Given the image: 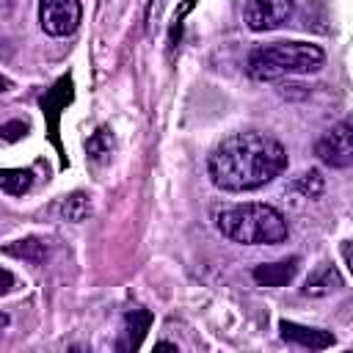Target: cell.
<instances>
[{"instance_id": "obj_1", "label": "cell", "mask_w": 353, "mask_h": 353, "mask_svg": "<svg viewBox=\"0 0 353 353\" xmlns=\"http://www.w3.org/2000/svg\"><path fill=\"white\" fill-rule=\"evenodd\" d=\"M287 168V149L268 132L243 130L226 135L207 157V174L226 193H245L273 182Z\"/></svg>"}, {"instance_id": "obj_2", "label": "cell", "mask_w": 353, "mask_h": 353, "mask_svg": "<svg viewBox=\"0 0 353 353\" xmlns=\"http://www.w3.org/2000/svg\"><path fill=\"white\" fill-rule=\"evenodd\" d=\"M212 221L226 240L243 245H279L290 234L287 218L262 201L221 204L212 210Z\"/></svg>"}, {"instance_id": "obj_3", "label": "cell", "mask_w": 353, "mask_h": 353, "mask_svg": "<svg viewBox=\"0 0 353 353\" xmlns=\"http://www.w3.org/2000/svg\"><path fill=\"white\" fill-rule=\"evenodd\" d=\"M325 63V52L309 41H273L251 50L245 72L254 80H281L290 74H312Z\"/></svg>"}, {"instance_id": "obj_4", "label": "cell", "mask_w": 353, "mask_h": 353, "mask_svg": "<svg viewBox=\"0 0 353 353\" xmlns=\"http://www.w3.org/2000/svg\"><path fill=\"white\" fill-rule=\"evenodd\" d=\"M314 154L320 163L331 165V168H350L353 165V127L350 121H339L334 124L325 135H320L314 141Z\"/></svg>"}, {"instance_id": "obj_5", "label": "cell", "mask_w": 353, "mask_h": 353, "mask_svg": "<svg viewBox=\"0 0 353 353\" xmlns=\"http://www.w3.org/2000/svg\"><path fill=\"white\" fill-rule=\"evenodd\" d=\"M83 19L80 0H39V25L47 36H69Z\"/></svg>"}, {"instance_id": "obj_6", "label": "cell", "mask_w": 353, "mask_h": 353, "mask_svg": "<svg viewBox=\"0 0 353 353\" xmlns=\"http://www.w3.org/2000/svg\"><path fill=\"white\" fill-rule=\"evenodd\" d=\"M295 14L292 0H248L245 3V25L254 33H265V30H276L281 25H287Z\"/></svg>"}, {"instance_id": "obj_7", "label": "cell", "mask_w": 353, "mask_h": 353, "mask_svg": "<svg viewBox=\"0 0 353 353\" xmlns=\"http://www.w3.org/2000/svg\"><path fill=\"white\" fill-rule=\"evenodd\" d=\"M298 268H301V259L290 256V259H279V262H262L251 270V276L259 287H287L295 279Z\"/></svg>"}, {"instance_id": "obj_8", "label": "cell", "mask_w": 353, "mask_h": 353, "mask_svg": "<svg viewBox=\"0 0 353 353\" xmlns=\"http://www.w3.org/2000/svg\"><path fill=\"white\" fill-rule=\"evenodd\" d=\"M279 331H281V339L303 345V347H312V350H325V347L334 345V334L331 331L309 328V325H301V323H292V320H281Z\"/></svg>"}, {"instance_id": "obj_9", "label": "cell", "mask_w": 353, "mask_h": 353, "mask_svg": "<svg viewBox=\"0 0 353 353\" xmlns=\"http://www.w3.org/2000/svg\"><path fill=\"white\" fill-rule=\"evenodd\" d=\"M342 287V276H339V270L334 268V265H320V268H314L312 273H309V279L303 281V295H312V298H323V295H328V292H336Z\"/></svg>"}, {"instance_id": "obj_10", "label": "cell", "mask_w": 353, "mask_h": 353, "mask_svg": "<svg viewBox=\"0 0 353 353\" xmlns=\"http://www.w3.org/2000/svg\"><path fill=\"white\" fill-rule=\"evenodd\" d=\"M149 325H152V312L149 309H130L127 317H124V334H121L119 347L121 350H135Z\"/></svg>"}, {"instance_id": "obj_11", "label": "cell", "mask_w": 353, "mask_h": 353, "mask_svg": "<svg viewBox=\"0 0 353 353\" xmlns=\"http://www.w3.org/2000/svg\"><path fill=\"white\" fill-rule=\"evenodd\" d=\"M52 97H55V105H52V99L50 97H41V108H44V113H50L52 119H50V135H52V141L58 143V108H63L69 99H72V80L69 77H61L52 88Z\"/></svg>"}, {"instance_id": "obj_12", "label": "cell", "mask_w": 353, "mask_h": 353, "mask_svg": "<svg viewBox=\"0 0 353 353\" xmlns=\"http://www.w3.org/2000/svg\"><path fill=\"white\" fill-rule=\"evenodd\" d=\"M58 212H61L63 221L80 223V221H85V218L91 215V199H88L83 190H74V193H69V196L61 199Z\"/></svg>"}, {"instance_id": "obj_13", "label": "cell", "mask_w": 353, "mask_h": 353, "mask_svg": "<svg viewBox=\"0 0 353 353\" xmlns=\"http://www.w3.org/2000/svg\"><path fill=\"white\" fill-rule=\"evenodd\" d=\"M33 188V171L30 168H0V190L11 196H22Z\"/></svg>"}, {"instance_id": "obj_14", "label": "cell", "mask_w": 353, "mask_h": 353, "mask_svg": "<svg viewBox=\"0 0 353 353\" xmlns=\"http://www.w3.org/2000/svg\"><path fill=\"white\" fill-rule=\"evenodd\" d=\"M3 251H6V254H11V256H17V259L33 262V265L44 262V256H47V248H44V243H41V240H36V237H25V240H17V243L6 245Z\"/></svg>"}, {"instance_id": "obj_15", "label": "cell", "mask_w": 353, "mask_h": 353, "mask_svg": "<svg viewBox=\"0 0 353 353\" xmlns=\"http://www.w3.org/2000/svg\"><path fill=\"white\" fill-rule=\"evenodd\" d=\"M292 188H295L301 196H306V199H317V196L323 193V188H325V179H323V174H320L317 168H309V171H303L301 176H295Z\"/></svg>"}, {"instance_id": "obj_16", "label": "cell", "mask_w": 353, "mask_h": 353, "mask_svg": "<svg viewBox=\"0 0 353 353\" xmlns=\"http://www.w3.org/2000/svg\"><path fill=\"white\" fill-rule=\"evenodd\" d=\"M85 149H88V154H91L94 160H105V157L110 154V149H113V135H110V130H108V127H99V130L91 135V141L85 143Z\"/></svg>"}, {"instance_id": "obj_17", "label": "cell", "mask_w": 353, "mask_h": 353, "mask_svg": "<svg viewBox=\"0 0 353 353\" xmlns=\"http://www.w3.org/2000/svg\"><path fill=\"white\" fill-rule=\"evenodd\" d=\"M11 287H14V276L6 268H0V295H6Z\"/></svg>"}, {"instance_id": "obj_18", "label": "cell", "mask_w": 353, "mask_h": 353, "mask_svg": "<svg viewBox=\"0 0 353 353\" xmlns=\"http://www.w3.org/2000/svg\"><path fill=\"white\" fill-rule=\"evenodd\" d=\"M154 350H179L176 345H171V342H157L154 345Z\"/></svg>"}, {"instance_id": "obj_19", "label": "cell", "mask_w": 353, "mask_h": 353, "mask_svg": "<svg viewBox=\"0 0 353 353\" xmlns=\"http://www.w3.org/2000/svg\"><path fill=\"white\" fill-rule=\"evenodd\" d=\"M8 88H11V80L6 74H0V91H8Z\"/></svg>"}, {"instance_id": "obj_20", "label": "cell", "mask_w": 353, "mask_h": 353, "mask_svg": "<svg viewBox=\"0 0 353 353\" xmlns=\"http://www.w3.org/2000/svg\"><path fill=\"white\" fill-rule=\"evenodd\" d=\"M6 325H8V314H6V312H0V331H3Z\"/></svg>"}, {"instance_id": "obj_21", "label": "cell", "mask_w": 353, "mask_h": 353, "mask_svg": "<svg viewBox=\"0 0 353 353\" xmlns=\"http://www.w3.org/2000/svg\"><path fill=\"white\" fill-rule=\"evenodd\" d=\"M0 135H3V127H0Z\"/></svg>"}]
</instances>
